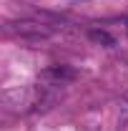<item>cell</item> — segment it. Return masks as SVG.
<instances>
[{"mask_svg": "<svg viewBox=\"0 0 128 131\" xmlns=\"http://www.w3.org/2000/svg\"><path fill=\"white\" fill-rule=\"evenodd\" d=\"M8 33H15L20 38H48L53 30L38 20H18V23H8Z\"/></svg>", "mask_w": 128, "mask_h": 131, "instance_id": "1", "label": "cell"}, {"mask_svg": "<svg viewBox=\"0 0 128 131\" xmlns=\"http://www.w3.org/2000/svg\"><path fill=\"white\" fill-rule=\"evenodd\" d=\"M78 78V71L75 68H70V66H50L45 71H40V81L45 83H70Z\"/></svg>", "mask_w": 128, "mask_h": 131, "instance_id": "2", "label": "cell"}, {"mask_svg": "<svg viewBox=\"0 0 128 131\" xmlns=\"http://www.w3.org/2000/svg\"><path fill=\"white\" fill-rule=\"evenodd\" d=\"M88 38L93 40V43H100V46H116V38L113 35H108L106 30H98V28H93V30H88Z\"/></svg>", "mask_w": 128, "mask_h": 131, "instance_id": "3", "label": "cell"}]
</instances>
